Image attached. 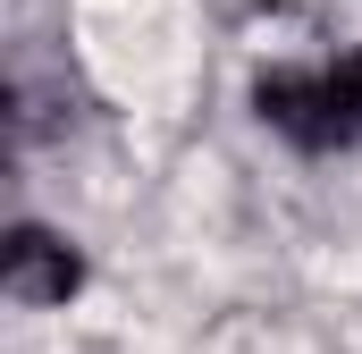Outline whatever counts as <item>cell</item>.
Segmentation results:
<instances>
[{"mask_svg":"<svg viewBox=\"0 0 362 354\" xmlns=\"http://www.w3.org/2000/svg\"><path fill=\"white\" fill-rule=\"evenodd\" d=\"M253 110L303 152H346L362 144V51L337 68H278L253 85Z\"/></svg>","mask_w":362,"mask_h":354,"instance_id":"cell-1","label":"cell"},{"mask_svg":"<svg viewBox=\"0 0 362 354\" xmlns=\"http://www.w3.org/2000/svg\"><path fill=\"white\" fill-rule=\"evenodd\" d=\"M0 287H8V304H68V295L85 287V262H76V245L51 236V228H8V245H0Z\"/></svg>","mask_w":362,"mask_h":354,"instance_id":"cell-2","label":"cell"}]
</instances>
